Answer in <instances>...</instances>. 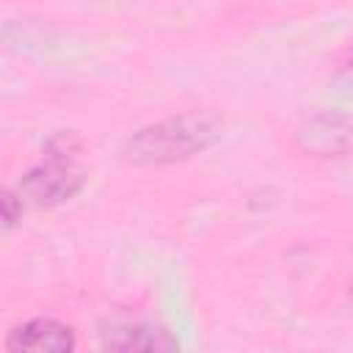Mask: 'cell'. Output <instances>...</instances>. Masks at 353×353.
<instances>
[{"instance_id":"4","label":"cell","mask_w":353,"mask_h":353,"mask_svg":"<svg viewBox=\"0 0 353 353\" xmlns=\"http://www.w3.org/2000/svg\"><path fill=\"white\" fill-rule=\"evenodd\" d=\"M119 334L124 339H110L108 347H119V350H152V347H157V339L146 328H121Z\"/></svg>"},{"instance_id":"1","label":"cell","mask_w":353,"mask_h":353,"mask_svg":"<svg viewBox=\"0 0 353 353\" xmlns=\"http://www.w3.org/2000/svg\"><path fill=\"white\" fill-rule=\"evenodd\" d=\"M218 135L221 127L215 119L199 113H182L138 130L127 141L124 154L138 165H163L204 152L218 141Z\"/></svg>"},{"instance_id":"5","label":"cell","mask_w":353,"mask_h":353,"mask_svg":"<svg viewBox=\"0 0 353 353\" xmlns=\"http://www.w3.org/2000/svg\"><path fill=\"white\" fill-rule=\"evenodd\" d=\"M3 207H6V226H14L17 210H14V193H11V190L3 193Z\"/></svg>"},{"instance_id":"3","label":"cell","mask_w":353,"mask_h":353,"mask_svg":"<svg viewBox=\"0 0 353 353\" xmlns=\"http://www.w3.org/2000/svg\"><path fill=\"white\" fill-rule=\"evenodd\" d=\"M6 347L8 350H33V353H63V350L74 347V336L58 320L39 317V320H30V323L14 328Z\"/></svg>"},{"instance_id":"6","label":"cell","mask_w":353,"mask_h":353,"mask_svg":"<svg viewBox=\"0 0 353 353\" xmlns=\"http://www.w3.org/2000/svg\"><path fill=\"white\" fill-rule=\"evenodd\" d=\"M350 295H353V290H350Z\"/></svg>"},{"instance_id":"2","label":"cell","mask_w":353,"mask_h":353,"mask_svg":"<svg viewBox=\"0 0 353 353\" xmlns=\"http://www.w3.org/2000/svg\"><path fill=\"white\" fill-rule=\"evenodd\" d=\"M66 154H72L69 138H66L63 149H55V143H52L50 163L30 168L19 179V196L36 207H52V204L72 199L83 188V174L72 165V157H66Z\"/></svg>"}]
</instances>
